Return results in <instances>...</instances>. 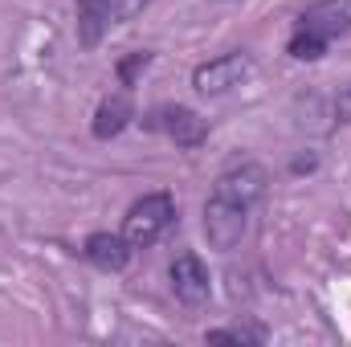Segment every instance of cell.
I'll use <instances>...</instances> for the list:
<instances>
[{
  "instance_id": "7a4b0ae2",
  "label": "cell",
  "mask_w": 351,
  "mask_h": 347,
  "mask_svg": "<svg viewBox=\"0 0 351 347\" xmlns=\"http://www.w3.org/2000/svg\"><path fill=\"white\" fill-rule=\"evenodd\" d=\"M245 225H250V208L225 200V196H208L204 204V237L213 250L229 254L241 237H245Z\"/></svg>"
},
{
  "instance_id": "277c9868",
  "label": "cell",
  "mask_w": 351,
  "mask_h": 347,
  "mask_svg": "<svg viewBox=\"0 0 351 347\" xmlns=\"http://www.w3.org/2000/svg\"><path fill=\"white\" fill-rule=\"evenodd\" d=\"M265 188H269L265 168L254 164V160H245V164H233L229 172L217 176L213 196H225V200H233V204H241V208H254V204L265 196Z\"/></svg>"
},
{
  "instance_id": "5bb4252c",
  "label": "cell",
  "mask_w": 351,
  "mask_h": 347,
  "mask_svg": "<svg viewBox=\"0 0 351 347\" xmlns=\"http://www.w3.org/2000/svg\"><path fill=\"white\" fill-rule=\"evenodd\" d=\"M143 4H147V0H110V8H114V21H127V16H135Z\"/></svg>"
},
{
  "instance_id": "8fae6325",
  "label": "cell",
  "mask_w": 351,
  "mask_h": 347,
  "mask_svg": "<svg viewBox=\"0 0 351 347\" xmlns=\"http://www.w3.org/2000/svg\"><path fill=\"white\" fill-rule=\"evenodd\" d=\"M327 37H319V33H306V29H294V37H290V58H298V62H319L323 53H327Z\"/></svg>"
},
{
  "instance_id": "52a82bcc",
  "label": "cell",
  "mask_w": 351,
  "mask_h": 347,
  "mask_svg": "<svg viewBox=\"0 0 351 347\" xmlns=\"http://www.w3.org/2000/svg\"><path fill=\"white\" fill-rule=\"evenodd\" d=\"M298 29L306 33H319L327 41L351 33V0H315L302 16H298Z\"/></svg>"
},
{
  "instance_id": "8992f818",
  "label": "cell",
  "mask_w": 351,
  "mask_h": 347,
  "mask_svg": "<svg viewBox=\"0 0 351 347\" xmlns=\"http://www.w3.org/2000/svg\"><path fill=\"white\" fill-rule=\"evenodd\" d=\"M172 290L184 307H204L208 294H213V282H208V270L196 254H176L172 261Z\"/></svg>"
},
{
  "instance_id": "9a60e30c",
  "label": "cell",
  "mask_w": 351,
  "mask_h": 347,
  "mask_svg": "<svg viewBox=\"0 0 351 347\" xmlns=\"http://www.w3.org/2000/svg\"><path fill=\"white\" fill-rule=\"evenodd\" d=\"M335 115H339V119H351V82L339 90V98H335Z\"/></svg>"
},
{
  "instance_id": "4fadbf2b",
  "label": "cell",
  "mask_w": 351,
  "mask_h": 347,
  "mask_svg": "<svg viewBox=\"0 0 351 347\" xmlns=\"http://www.w3.org/2000/svg\"><path fill=\"white\" fill-rule=\"evenodd\" d=\"M152 66V53L143 49V53H131V58H123L119 62V78H123V86H135V78H139V70H147Z\"/></svg>"
},
{
  "instance_id": "30bf717a",
  "label": "cell",
  "mask_w": 351,
  "mask_h": 347,
  "mask_svg": "<svg viewBox=\"0 0 351 347\" xmlns=\"http://www.w3.org/2000/svg\"><path fill=\"white\" fill-rule=\"evenodd\" d=\"M74 4H78V41L94 49L102 41V33L110 29L114 8H110V0H74Z\"/></svg>"
},
{
  "instance_id": "3957f363",
  "label": "cell",
  "mask_w": 351,
  "mask_h": 347,
  "mask_svg": "<svg viewBox=\"0 0 351 347\" xmlns=\"http://www.w3.org/2000/svg\"><path fill=\"white\" fill-rule=\"evenodd\" d=\"M250 74H254V58L245 49H233V53H221V58L196 66L192 70V86L200 94H225V90L241 86Z\"/></svg>"
},
{
  "instance_id": "6da1fadb",
  "label": "cell",
  "mask_w": 351,
  "mask_h": 347,
  "mask_svg": "<svg viewBox=\"0 0 351 347\" xmlns=\"http://www.w3.org/2000/svg\"><path fill=\"white\" fill-rule=\"evenodd\" d=\"M176 225V200L168 192H147L143 200H135L123 217V237L131 250H152L168 229Z\"/></svg>"
},
{
  "instance_id": "ba28073f",
  "label": "cell",
  "mask_w": 351,
  "mask_h": 347,
  "mask_svg": "<svg viewBox=\"0 0 351 347\" xmlns=\"http://www.w3.org/2000/svg\"><path fill=\"white\" fill-rule=\"evenodd\" d=\"M135 119V106H131V94L127 90H114L98 102L94 110V139H114L127 131V123Z\"/></svg>"
},
{
  "instance_id": "5b68a950",
  "label": "cell",
  "mask_w": 351,
  "mask_h": 347,
  "mask_svg": "<svg viewBox=\"0 0 351 347\" xmlns=\"http://www.w3.org/2000/svg\"><path fill=\"white\" fill-rule=\"evenodd\" d=\"M152 127L164 131L176 147H200L208 139V123L196 110H188V106H160V110H152Z\"/></svg>"
},
{
  "instance_id": "7c38bea8",
  "label": "cell",
  "mask_w": 351,
  "mask_h": 347,
  "mask_svg": "<svg viewBox=\"0 0 351 347\" xmlns=\"http://www.w3.org/2000/svg\"><path fill=\"white\" fill-rule=\"evenodd\" d=\"M204 339L208 344H262L265 331L262 327H221V331H208Z\"/></svg>"
},
{
  "instance_id": "9c48e42d",
  "label": "cell",
  "mask_w": 351,
  "mask_h": 347,
  "mask_svg": "<svg viewBox=\"0 0 351 347\" xmlns=\"http://www.w3.org/2000/svg\"><path fill=\"white\" fill-rule=\"evenodd\" d=\"M82 254H86V261H94L98 270H123L127 261H131V246H127V237L123 233H90L86 246H82Z\"/></svg>"
}]
</instances>
